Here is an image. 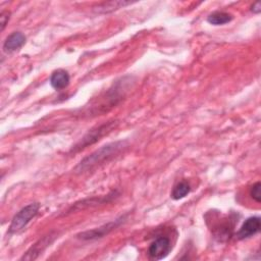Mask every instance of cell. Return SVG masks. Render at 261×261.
Wrapping results in <instances>:
<instances>
[{
    "label": "cell",
    "instance_id": "cell-6",
    "mask_svg": "<svg viewBox=\"0 0 261 261\" xmlns=\"http://www.w3.org/2000/svg\"><path fill=\"white\" fill-rule=\"evenodd\" d=\"M121 222V220L119 219H116L114 221H111L101 227H98V228H95L93 230H88V231H85L81 234H79V238L83 239V240H95V239H98V238H102L103 236L107 234L109 231H111L113 228H115L119 223Z\"/></svg>",
    "mask_w": 261,
    "mask_h": 261
},
{
    "label": "cell",
    "instance_id": "cell-8",
    "mask_svg": "<svg viewBox=\"0 0 261 261\" xmlns=\"http://www.w3.org/2000/svg\"><path fill=\"white\" fill-rule=\"evenodd\" d=\"M24 43L25 36L20 32H14L6 38L3 44V49L6 52H12L19 49Z\"/></svg>",
    "mask_w": 261,
    "mask_h": 261
},
{
    "label": "cell",
    "instance_id": "cell-10",
    "mask_svg": "<svg viewBox=\"0 0 261 261\" xmlns=\"http://www.w3.org/2000/svg\"><path fill=\"white\" fill-rule=\"evenodd\" d=\"M132 2H126V1H110V2H105L102 4H99L98 6L94 7V11L97 13H107L113 10H116L120 7L126 6L130 4Z\"/></svg>",
    "mask_w": 261,
    "mask_h": 261
},
{
    "label": "cell",
    "instance_id": "cell-1",
    "mask_svg": "<svg viewBox=\"0 0 261 261\" xmlns=\"http://www.w3.org/2000/svg\"><path fill=\"white\" fill-rule=\"evenodd\" d=\"M125 147V142L119 141L107 144L91 155L84 158L79 165L75 167L76 172H85L88 170H91L95 168L96 166L103 164V162L108 161L112 157H114L116 154H118L123 148Z\"/></svg>",
    "mask_w": 261,
    "mask_h": 261
},
{
    "label": "cell",
    "instance_id": "cell-2",
    "mask_svg": "<svg viewBox=\"0 0 261 261\" xmlns=\"http://www.w3.org/2000/svg\"><path fill=\"white\" fill-rule=\"evenodd\" d=\"M40 204L39 203H31L20 209L12 218L8 232L16 233L20 231L30 221L33 219L39 212Z\"/></svg>",
    "mask_w": 261,
    "mask_h": 261
},
{
    "label": "cell",
    "instance_id": "cell-4",
    "mask_svg": "<svg viewBox=\"0 0 261 261\" xmlns=\"http://www.w3.org/2000/svg\"><path fill=\"white\" fill-rule=\"evenodd\" d=\"M117 124V122L115 121H108L102 125L97 126L95 129L90 130L82 140L81 144L77 146L80 149L85 148L86 146H88L89 144H93L96 141H98L101 137H103L105 134L111 132V129H113L115 127V125Z\"/></svg>",
    "mask_w": 261,
    "mask_h": 261
},
{
    "label": "cell",
    "instance_id": "cell-3",
    "mask_svg": "<svg viewBox=\"0 0 261 261\" xmlns=\"http://www.w3.org/2000/svg\"><path fill=\"white\" fill-rule=\"evenodd\" d=\"M171 250V244L168 238L158 237L154 240L148 249V254L153 260H161L165 258Z\"/></svg>",
    "mask_w": 261,
    "mask_h": 261
},
{
    "label": "cell",
    "instance_id": "cell-11",
    "mask_svg": "<svg viewBox=\"0 0 261 261\" xmlns=\"http://www.w3.org/2000/svg\"><path fill=\"white\" fill-rule=\"evenodd\" d=\"M231 19H232L231 14L226 13V12H222V11H215L207 17V21L211 24H214V25H220V24L227 23Z\"/></svg>",
    "mask_w": 261,
    "mask_h": 261
},
{
    "label": "cell",
    "instance_id": "cell-12",
    "mask_svg": "<svg viewBox=\"0 0 261 261\" xmlns=\"http://www.w3.org/2000/svg\"><path fill=\"white\" fill-rule=\"evenodd\" d=\"M191 191V187L187 181H180L179 184H177L171 193V198L173 200H179L185 198Z\"/></svg>",
    "mask_w": 261,
    "mask_h": 261
},
{
    "label": "cell",
    "instance_id": "cell-14",
    "mask_svg": "<svg viewBox=\"0 0 261 261\" xmlns=\"http://www.w3.org/2000/svg\"><path fill=\"white\" fill-rule=\"evenodd\" d=\"M0 18H1V31H3L4 28H5V25H6V23H7V21L9 20V12L3 11V12L1 13Z\"/></svg>",
    "mask_w": 261,
    "mask_h": 261
},
{
    "label": "cell",
    "instance_id": "cell-7",
    "mask_svg": "<svg viewBox=\"0 0 261 261\" xmlns=\"http://www.w3.org/2000/svg\"><path fill=\"white\" fill-rule=\"evenodd\" d=\"M54 240V236L52 233L45 236L44 238H42L41 240H39L28 252L25 255H23V257L21 259H25V260H34L36 259L48 246H50V244L53 242Z\"/></svg>",
    "mask_w": 261,
    "mask_h": 261
},
{
    "label": "cell",
    "instance_id": "cell-13",
    "mask_svg": "<svg viewBox=\"0 0 261 261\" xmlns=\"http://www.w3.org/2000/svg\"><path fill=\"white\" fill-rule=\"evenodd\" d=\"M260 188H261V184L259 181H257L256 184H254L251 187L250 190V196L253 198V200H255L257 203L261 202V194H260Z\"/></svg>",
    "mask_w": 261,
    "mask_h": 261
},
{
    "label": "cell",
    "instance_id": "cell-9",
    "mask_svg": "<svg viewBox=\"0 0 261 261\" xmlns=\"http://www.w3.org/2000/svg\"><path fill=\"white\" fill-rule=\"evenodd\" d=\"M50 84L55 90H62L69 84V74L64 69H57L50 76Z\"/></svg>",
    "mask_w": 261,
    "mask_h": 261
},
{
    "label": "cell",
    "instance_id": "cell-5",
    "mask_svg": "<svg viewBox=\"0 0 261 261\" xmlns=\"http://www.w3.org/2000/svg\"><path fill=\"white\" fill-rule=\"evenodd\" d=\"M260 218L257 216L249 217L245 220L243 225L241 226L240 230L237 232V237L240 240L250 238L256 234L260 230Z\"/></svg>",
    "mask_w": 261,
    "mask_h": 261
},
{
    "label": "cell",
    "instance_id": "cell-15",
    "mask_svg": "<svg viewBox=\"0 0 261 261\" xmlns=\"http://www.w3.org/2000/svg\"><path fill=\"white\" fill-rule=\"evenodd\" d=\"M251 10L254 12V13H259L261 11V4L259 2H256L252 5L251 7Z\"/></svg>",
    "mask_w": 261,
    "mask_h": 261
}]
</instances>
